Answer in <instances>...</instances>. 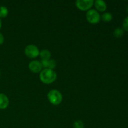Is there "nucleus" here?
<instances>
[{
    "instance_id": "18",
    "label": "nucleus",
    "mask_w": 128,
    "mask_h": 128,
    "mask_svg": "<svg viewBox=\"0 0 128 128\" xmlns=\"http://www.w3.org/2000/svg\"><path fill=\"white\" fill-rule=\"evenodd\" d=\"M126 10H127V12H128V6H127V8H126Z\"/></svg>"
},
{
    "instance_id": "15",
    "label": "nucleus",
    "mask_w": 128,
    "mask_h": 128,
    "mask_svg": "<svg viewBox=\"0 0 128 128\" xmlns=\"http://www.w3.org/2000/svg\"><path fill=\"white\" fill-rule=\"evenodd\" d=\"M122 28L124 30L128 31V16L124 20L123 22H122Z\"/></svg>"
},
{
    "instance_id": "9",
    "label": "nucleus",
    "mask_w": 128,
    "mask_h": 128,
    "mask_svg": "<svg viewBox=\"0 0 128 128\" xmlns=\"http://www.w3.org/2000/svg\"><path fill=\"white\" fill-rule=\"evenodd\" d=\"M94 4L96 9V10L98 12H104L107 9V4L106 2L102 0H96Z\"/></svg>"
},
{
    "instance_id": "2",
    "label": "nucleus",
    "mask_w": 128,
    "mask_h": 128,
    "mask_svg": "<svg viewBox=\"0 0 128 128\" xmlns=\"http://www.w3.org/2000/svg\"><path fill=\"white\" fill-rule=\"evenodd\" d=\"M48 99L52 104L58 106L62 102L63 97L60 91L56 90H52L48 94Z\"/></svg>"
},
{
    "instance_id": "17",
    "label": "nucleus",
    "mask_w": 128,
    "mask_h": 128,
    "mask_svg": "<svg viewBox=\"0 0 128 128\" xmlns=\"http://www.w3.org/2000/svg\"><path fill=\"white\" fill-rule=\"evenodd\" d=\"M1 26H2V21H1V18H0V29L1 28Z\"/></svg>"
},
{
    "instance_id": "7",
    "label": "nucleus",
    "mask_w": 128,
    "mask_h": 128,
    "mask_svg": "<svg viewBox=\"0 0 128 128\" xmlns=\"http://www.w3.org/2000/svg\"><path fill=\"white\" fill-rule=\"evenodd\" d=\"M41 62L44 69H50V70H53L54 69L56 68L57 66V62L54 60H41Z\"/></svg>"
},
{
    "instance_id": "11",
    "label": "nucleus",
    "mask_w": 128,
    "mask_h": 128,
    "mask_svg": "<svg viewBox=\"0 0 128 128\" xmlns=\"http://www.w3.org/2000/svg\"><path fill=\"white\" fill-rule=\"evenodd\" d=\"M112 18H113V16L111 12H104V14H102V16H101V19L104 22H110V21H112Z\"/></svg>"
},
{
    "instance_id": "1",
    "label": "nucleus",
    "mask_w": 128,
    "mask_h": 128,
    "mask_svg": "<svg viewBox=\"0 0 128 128\" xmlns=\"http://www.w3.org/2000/svg\"><path fill=\"white\" fill-rule=\"evenodd\" d=\"M40 78L41 82L46 84H50L54 82L57 79V74L54 70L44 69L41 71Z\"/></svg>"
},
{
    "instance_id": "10",
    "label": "nucleus",
    "mask_w": 128,
    "mask_h": 128,
    "mask_svg": "<svg viewBox=\"0 0 128 128\" xmlns=\"http://www.w3.org/2000/svg\"><path fill=\"white\" fill-rule=\"evenodd\" d=\"M40 56L42 60H51V53L49 50H43L40 52Z\"/></svg>"
},
{
    "instance_id": "3",
    "label": "nucleus",
    "mask_w": 128,
    "mask_h": 128,
    "mask_svg": "<svg viewBox=\"0 0 128 128\" xmlns=\"http://www.w3.org/2000/svg\"><path fill=\"white\" fill-rule=\"evenodd\" d=\"M87 21L91 24H97L101 21V15L96 10L91 9L86 13Z\"/></svg>"
},
{
    "instance_id": "12",
    "label": "nucleus",
    "mask_w": 128,
    "mask_h": 128,
    "mask_svg": "<svg viewBox=\"0 0 128 128\" xmlns=\"http://www.w3.org/2000/svg\"><path fill=\"white\" fill-rule=\"evenodd\" d=\"M9 10L7 7L4 6H0V18H6L8 15Z\"/></svg>"
},
{
    "instance_id": "4",
    "label": "nucleus",
    "mask_w": 128,
    "mask_h": 128,
    "mask_svg": "<svg viewBox=\"0 0 128 128\" xmlns=\"http://www.w3.org/2000/svg\"><path fill=\"white\" fill-rule=\"evenodd\" d=\"M40 50L34 44L28 45L24 50V53L26 56L31 59L36 58L40 56Z\"/></svg>"
},
{
    "instance_id": "6",
    "label": "nucleus",
    "mask_w": 128,
    "mask_h": 128,
    "mask_svg": "<svg viewBox=\"0 0 128 128\" xmlns=\"http://www.w3.org/2000/svg\"><path fill=\"white\" fill-rule=\"evenodd\" d=\"M42 68H43V66H42L41 62L39 61L34 60L29 64V69L34 73L41 72V71L42 70Z\"/></svg>"
},
{
    "instance_id": "14",
    "label": "nucleus",
    "mask_w": 128,
    "mask_h": 128,
    "mask_svg": "<svg viewBox=\"0 0 128 128\" xmlns=\"http://www.w3.org/2000/svg\"><path fill=\"white\" fill-rule=\"evenodd\" d=\"M74 128H84V123L81 120H77L73 124Z\"/></svg>"
},
{
    "instance_id": "19",
    "label": "nucleus",
    "mask_w": 128,
    "mask_h": 128,
    "mask_svg": "<svg viewBox=\"0 0 128 128\" xmlns=\"http://www.w3.org/2000/svg\"><path fill=\"white\" fill-rule=\"evenodd\" d=\"M0 75H1V71H0Z\"/></svg>"
},
{
    "instance_id": "13",
    "label": "nucleus",
    "mask_w": 128,
    "mask_h": 128,
    "mask_svg": "<svg viewBox=\"0 0 128 128\" xmlns=\"http://www.w3.org/2000/svg\"><path fill=\"white\" fill-rule=\"evenodd\" d=\"M124 33V30L122 28H117L114 31V36L116 38L122 37Z\"/></svg>"
},
{
    "instance_id": "16",
    "label": "nucleus",
    "mask_w": 128,
    "mask_h": 128,
    "mask_svg": "<svg viewBox=\"0 0 128 128\" xmlns=\"http://www.w3.org/2000/svg\"><path fill=\"white\" fill-rule=\"evenodd\" d=\"M4 37L1 32H0V45L4 43Z\"/></svg>"
},
{
    "instance_id": "5",
    "label": "nucleus",
    "mask_w": 128,
    "mask_h": 128,
    "mask_svg": "<svg viewBox=\"0 0 128 128\" xmlns=\"http://www.w3.org/2000/svg\"><path fill=\"white\" fill-rule=\"evenodd\" d=\"M94 3V1L93 0H77L76 6L81 11H89L92 7Z\"/></svg>"
},
{
    "instance_id": "8",
    "label": "nucleus",
    "mask_w": 128,
    "mask_h": 128,
    "mask_svg": "<svg viewBox=\"0 0 128 128\" xmlns=\"http://www.w3.org/2000/svg\"><path fill=\"white\" fill-rule=\"evenodd\" d=\"M10 104L8 97L4 93H0V110H5Z\"/></svg>"
}]
</instances>
